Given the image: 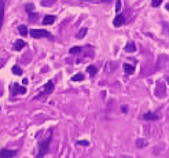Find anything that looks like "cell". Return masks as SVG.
<instances>
[{
    "instance_id": "6da1fadb",
    "label": "cell",
    "mask_w": 169,
    "mask_h": 158,
    "mask_svg": "<svg viewBox=\"0 0 169 158\" xmlns=\"http://www.w3.org/2000/svg\"><path fill=\"white\" fill-rule=\"evenodd\" d=\"M51 139H52V131H50V132H48L47 137H45L44 140L40 143V147H39L40 150H39V154H37V157H39V158H41V157H44V155H45V153L48 151V149H50Z\"/></svg>"
},
{
    "instance_id": "7a4b0ae2",
    "label": "cell",
    "mask_w": 169,
    "mask_h": 158,
    "mask_svg": "<svg viewBox=\"0 0 169 158\" xmlns=\"http://www.w3.org/2000/svg\"><path fill=\"white\" fill-rule=\"evenodd\" d=\"M29 34L32 36L33 39H44V37H52V34L45 29H32Z\"/></svg>"
},
{
    "instance_id": "3957f363",
    "label": "cell",
    "mask_w": 169,
    "mask_h": 158,
    "mask_svg": "<svg viewBox=\"0 0 169 158\" xmlns=\"http://www.w3.org/2000/svg\"><path fill=\"white\" fill-rule=\"evenodd\" d=\"M122 23H125V15L122 14H118L114 17V21H113V25L116 26V28H120L122 25Z\"/></svg>"
},
{
    "instance_id": "277c9868",
    "label": "cell",
    "mask_w": 169,
    "mask_h": 158,
    "mask_svg": "<svg viewBox=\"0 0 169 158\" xmlns=\"http://www.w3.org/2000/svg\"><path fill=\"white\" fill-rule=\"evenodd\" d=\"M143 118L147 120V121H155V120L160 118V115L157 113H154V111H147V113L143 114Z\"/></svg>"
},
{
    "instance_id": "5b68a950",
    "label": "cell",
    "mask_w": 169,
    "mask_h": 158,
    "mask_svg": "<svg viewBox=\"0 0 169 158\" xmlns=\"http://www.w3.org/2000/svg\"><path fill=\"white\" fill-rule=\"evenodd\" d=\"M52 91H54V83L48 81L44 85V89L41 91V95H50V94H52Z\"/></svg>"
},
{
    "instance_id": "8992f818",
    "label": "cell",
    "mask_w": 169,
    "mask_h": 158,
    "mask_svg": "<svg viewBox=\"0 0 169 158\" xmlns=\"http://www.w3.org/2000/svg\"><path fill=\"white\" fill-rule=\"evenodd\" d=\"M13 89H14V92L18 94V95H23V94H26V87L25 85H19L18 83H15L14 85H13Z\"/></svg>"
},
{
    "instance_id": "52a82bcc",
    "label": "cell",
    "mask_w": 169,
    "mask_h": 158,
    "mask_svg": "<svg viewBox=\"0 0 169 158\" xmlns=\"http://www.w3.org/2000/svg\"><path fill=\"white\" fill-rule=\"evenodd\" d=\"M17 151L15 150H8V149H2L0 150V157H15Z\"/></svg>"
},
{
    "instance_id": "ba28073f",
    "label": "cell",
    "mask_w": 169,
    "mask_h": 158,
    "mask_svg": "<svg viewBox=\"0 0 169 158\" xmlns=\"http://www.w3.org/2000/svg\"><path fill=\"white\" fill-rule=\"evenodd\" d=\"M3 22H4V2L0 0V30L3 28Z\"/></svg>"
},
{
    "instance_id": "9c48e42d",
    "label": "cell",
    "mask_w": 169,
    "mask_h": 158,
    "mask_svg": "<svg viewBox=\"0 0 169 158\" xmlns=\"http://www.w3.org/2000/svg\"><path fill=\"white\" fill-rule=\"evenodd\" d=\"M55 15H45L43 18V25H52L54 22H55Z\"/></svg>"
},
{
    "instance_id": "30bf717a",
    "label": "cell",
    "mask_w": 169,
    "mask_h": 158,
    "mask_svg": "<svg viewBox=\"0 0 169 158\" xmlns=\"http://www.w3.org/2000/svg\"><path fill=\"white\" fill-rule=\"evenodd\" d=\"M26 47V43L23 40H21V39H18L17 41H15V44H14V50L15 51H21L22 48H25Z\"/></svg>"
},
{
    "instance_id": "8fae6325",
    "label": "cell",
    "mask_w": 169,
    "mask_h": 158,
    "mask_svg": "<svg viewBox=\"0 0 169 158\" xmlns=\"http://www.w3.org/2000/svg\"><path fill=\"white\" fill-rule=\"evenodd\" d=\"M125 51L126 52H135L136 51V44L134 43V41H129V43L125 45Z\"/></svg>"
},
{
    "instance_id": "7c38bea8",
    "label": "cell",
    "mask_w": 169,
    "mask_h": 158,
    "mask_svg": "<svg viewBox=\"0 0 169 158\" xmlns=\"http://www.w3.org/2000/svg\"><path fill=\"white\" fill-rule=\"evenodd\" d=\"M147 144H148V142L146 140V139H137L136 140V147L137 149H143V147H146Z\"/></svg>"
},
{
    "instance_id": "4fadbf2b",
    "label": "cell",
    "mask_w": 169,
    "mask_h": 158,
    "mask_svg": "<svg viewBox=\"0 0 169 158\" xmlns=\"http://www.w3.org/2000/svg\"><path fill=\"white\" fill-rule=\"evenodd\" d=\"M124 72L126 73V74H132V73L135 72V68L129 63H124Z\"/></svg>"
},
{
    "instance_id": "5bb4252c",
    "label": "cell",
    "mask_w": 169,
    "mask_h": 158,
    "mask_svg": "<svg viewBox=\"0 0 169 158\" xmlns=\"http://www.w3.org/2000/svg\"><path fill=\"white\" fill-rule=\"evenodd\" d=\"M18 32L21 33V36H26L28 34V29H26L25 25H19L18 26Z\"/></svg>"
},
{
    "instance_id": "9a60e30c",
    "label": "cell",
    "mask_w": 169,
    "mask_h": 158,
    "mask_svg": "<svg viewBox=\"0 0 169 158\" xmlns=\"http://www.w3.org/2000/svg\"><path fill=\"white\" fill-rule=\"evenodd\" d=\"M83 80H84V74H81V73H77V74L71 77V81H83Z\"/></svg>"
},
{
    "instance_id": "2e32d148",
    "label": "cell",
    "mask_w": 169,
    "mask_h": 158,
    "mask_svg": "<svg viewBox=\"0 0 169 158\" xmlns=\"http://www.w3.org/2000/svg\"><path fill=\"white\" fill-rule=\"evenodd\" d=\"M11 72H13L14 74H17V76H22V69L19 68V66H13Z\"/></svg>"
},
{
    "instance_id": "e0dca14e",
    "label": "cell",
    "mask_w": 169,
    "mask_h": 158,
    "mask_svg": "<svg viewBox=\"0 0 169 158\" xmlns=\"http://www.w3.org/2000/svg\"><path fill=\"white\" fill-rule=\"evenodd\" d=\"M87 72L89 73V74H91V76H95L96 74V72H98V69H96V66H88V68H87Z\"/></svg>"
},
{
    "instance_id": "ac0fdd59",
    "label": "cell",
    "mask_w": 169,
    "mask_h": 158,
    "mask_svg": "<svg viewBox=\"0 0 169 158\" xmlns=\"http://www.w3.org/2000/svg\"><path fill=\"white\" fill-rule=\"evenodd\" d=\"M57 0H41V6H44V7H47V6H51L54 4Z\"/></svg>"
},
{
    "instance_id": "d6986e66",
    "label": "cell",
    "mask_w": 169,
    "mask_h": 158,
    "mask_svg": "<svg viewBox=\"0 0 169 158\" xmlns=\"http://www.w3.org/2000/svg\"><path fill=\"white\" fill-rule=\"evenodd\" d=\"M81 50H83L81 47H71L69 50V52L70 54H78V52H81Z\"/></svg>"
},
{
    "instance_id": "ffe728a7",
    "label": "cell",
    "mask_w": 169,
    "mask_h": 158,
    "mask_svg": "<svg viewBox=\"0 0 169 158\" xmlns=\"http://www.w3.org/2000/svg\"><path fill=\"white\" fill-rule=\"evenodd\" d=\"M162 2H164V0H151V6L153 7H158Z\"/></svg>"
},
{
    "instance_id": "44dd1931",
    "label": "cell",
    "mask_w": 169,
    "mask_h": 158,
    "mask_svg": "<svg viewBox=\"0 0 169 158\" xmlns=\"http://www.w3.org/2000/svg\"><path fill=\"white\" fill-rule=\"evenodd\" d=\"M25 10L28 11V13H32V11L34 10V6H33V4H26V6H25Z\"/></svg>"
},
{
    "instance_id": "7402d4cb",
    "label": "cell",
    "mask_w": 169,
    "mask_h": 158,
    "mask_svg": "<svg viewBox=\"0 0 169 158\" xmlns=\"http://www.w3.org/2000/svg\"><path fill=\"white\" fill-rule=\"evenodd\" d=\"M85 33H87V28H84V29L81 30V32H78L77 37H78V39H81V37H84V34H85Z\"/></svg>"
},
{
    "instance_id": "603a6c76",
    "label": "cell",
    "mask_w": 169,
    "mask_h": 158,
    "mask_svg": "<svg viewBox=\"0 0 169 158\" xmlns=\"http://www.w3.org/2000/svg\"><path fill=\"white\" fill-rule=\"evenodd\" d=\"M76 144L77 146H89V142H87V140H78Z\"/></svg>"
},
{
    "instance_id": "cb8c5ba5",
    "label": "cell",
    "mask_w": 169,
    "mask_h": 158,
    "mask_svg": "<svg viewBox=\"0 0 169 158\" xmlns=\"http://www.w3.org/2000/svg\"><path fill=\"white\" fill-rule=\"evenodd\" d=\"M121 10V0H116V11Z\"/></svg>"
},
{
    "instance_id": "d4e9b609",
    "label": "cell",
    "mask_w": 169,
    "mask_h": 158,
    "mask_svg": "<svg viewBox=\"0 0 169 158\" xmlns=\"http://www.w3.org/2000/svg\"><path fill=\"white\" fill-rule=\"evenodd\" d=\"M22 84H23V85H28V78H23V81H22Z\"/></svg>"
},
{
    "instance_id": "484cf974",
    "label": "cell",
    "mask_w": 169,
    "mask_h": 158,
    "mask_svg": "<svg viewBox=\"0 0 169 158\" xmlns=\"http://www.w3.org/2000/svg\"><path fill=\"white\" fill-rule=\"evenodd\" d=\"M102 2H105V3H110L111 0H102Z\"/></svg>"
},
{
    "instance_id": "4316f807",
    "label": "cell",
    "mask_w": 169,
    "mask_h": 158,
    "mask_svg": "<svg viewBox=\"0 0 169 158\" xmlns=\"http://www.w3.org/2000/svg\"><path fill=\"white\" fill-rule=\"evenodd\" d=\"M166 10H168V11H169V3H168V4H166Z\"/></svg>"
},
{
    "instance_id": "83f0119b",
    "label": "cell",
    "mask_w": 169,
    "mask_h": 158,
    "mask_svg": "<svg viewBox=\"0 0 169 158\" xmlns=\"http://www.w3.org/2000/svg\"><path fill=\"white\" fill-rule=\"evenodd\" d=\"M166 81H168V84H169V77H168V80H166Z\"/></svg>"
}]
</instances>
